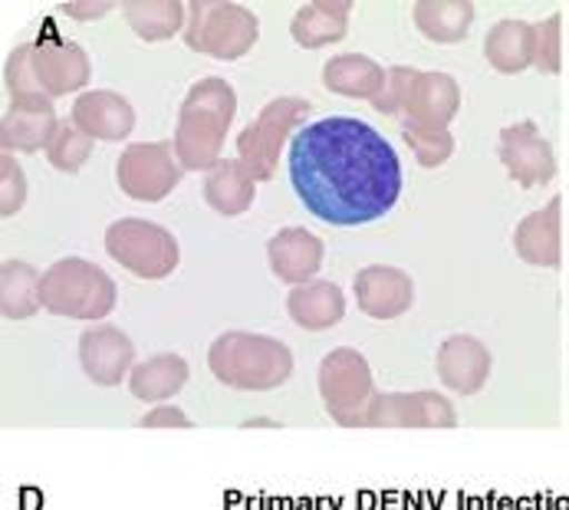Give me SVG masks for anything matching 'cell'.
Here are the masks:
<instances>
[{"label":"cell","mask_w":569,"mask_h":510,"mask_svg":"<svg viewBox=\"0 0 569 510\" xmlns=\"http://www.w3.org/2000/svg\"><path fill=\"white\" fill-rule=\"evenodd\" d=\"M290 181L310 214L332 228H356L389 214L402 194V162L369 122L329 116L290 142Z\"/></svg>","instance_id":"obj_1"},{"label":"cell","mask_w":569,"mask_h":510,"mask_svg":"<svg viewBox=\"0 0 569 510\" xmlns=\"http://www.w3.org/2000/svg\"><path fill=\"white\" fill-rule=\"evenodd\" d=\"M238 112L234 86L221 77H204L188 89L174 126V159L184 171H211L221 162L228 129Z\"/></svg>","instance_id":"obj_2"},{"label":"cell","mask_w":569,"mask_h":510,"mask_svg":"<svg viewBox=\"0 0 569 510\" xmlns=\"http://www.w3.org/2000/svg\"><path fill=\"white\" fill-rule=\"evenodd\" d=\"M214 379L241 392H270L293 376V352L273 337L228 330L208 349Z\"/></svg>","instance_id":"obj_3"},{"label":"cell","mask_w":569,"mask_h":510,"mask_svg":"<svg viewBox=\"0 0 569 510\" xmlns=\"http://www.w3.org/2000/svg\"><path fill=\"white\" fill-rule=\"evenodd\" d=\"M116 283L112 277L96 267L92 260L67 257L57 260L40 283V303L53 317L67 320H106L116 310Z\"/></svg>","instance_id":"obj_4"},{"label":"cell","mask_w":569,"mask_h":510,"mask_svg":"<svg viewBox=\"0 0 569 510\" xmlns=\"http://www.w3.org/2000/svg\"><path fill=\"white\" fill-rule=\"evenodd\" d=\"M260 40V20L244 3L228 0H194L188 3L184 43L211 60H241Z\"/></svg>","instance_id":"obj_5"},{"label":"cell","mask_w":569,"mask_h":510,"mask_svg":"<svg viewBox=\"0 0 569 510\" xmlns=\"http://www.w3.org/2000/svg\"><path fill=\"white\" fill-rule=\"evenodd\" d=\"M313 112V102L297 96L270 99L257 119L238 136V162L244 166L253 181H270L277 174V162L287 142L303 129L307 116Z\"/></svg>","instance_id":"obj_6"},{"label":"cell","mask_w":569,"mask_h":510,"mask_svg":"<svg viewBox=\"0 0 569 510\" xmlns=\"http://www.w3.org/2000/svg\"><path fill=\"white\" fill-rule=\"evenodd\" d=\"M106 254L142 280H164L178 267L174 234L146 218H122L106 228Z\"/></svg>","instance_id":"obj_7"},{"label":"cell","mask_w":569,"mask_h":510,"mask_svg":"<svg viewBox=\"0 0 569 510\" xmlns=\"http://www.w3.org/2000/svg\"><path fill=\"white\" fill-rule=\"evenodd\" d=\"M320 396L332 422L362 428V416L376 396V379L366 356L352 346H339L320 362Z\"/></svg>","instance_id":"obj_8"},{"label":"cell","mask_w":569,"mask_h":510,"mask_svg":"<svg viewBox=\"0 0 569 510\" xmlns=\"http://www.w3.org/2000/svg\"><path fill=\"white\" fill-rule=\"evenodd\" d=\"M184 169L174 159V146L171 142H132L126 146V152L119 156L116 166V181L122 188V194H129L132 201L142 204H159L164 201Z\"/></svg>","instance_id":"obj_9"},{"label":"cell","mask_w":569,"mask_h":510,"mask_svg":"<svg viewBox=\"0 0 569 510\" xmlns=\"http://www.w3.org/2000/svg\"><path fill=\"white\" fill-rule=\"evenodd\" d=\"M362 428H458V412L441 392H376Z\"/></svg>","instance_id":"obj_10"},{"label":"cell","mask_w":569,"mask_h":510,"mask_svg":"<svg viewBox=\"0 0 569 510\" xmlns=\"http://www.w3.org/2000/svg\"><path fill=\"white\" fill-rule=\"evenodd\" d=\"M57 109L53 99L40 96V92H23V96H10V106L0 119V149L7 156L20 152V156H33V152H47V146L57 136Z\"/></svg>","instance_id":"obj_11"},{"label":"cell","mask_w":569,"mask_h":510,"mask_svg":"<svg viewBox=\"0 0 569 510\" xmlns=\"http://www.w3.org/2000/svg\"><path fill=\"white\" fill-rule=\"evenodd\" d=\"M497 156L503 162L507 174L520 184V188H540L550 184L557 174V156L553 146L540 136L537 122L523 119L513 126L500 129V146Z\"/></svg>","instance_id":"obj_12"},{"label":"cell","mask_w":569,"mask_h":510,"mask_svg":"<svg viewBox=\"0 0 569 510\" xmlns=\"http://www.w3.org/2000/svg\"><path fill=\"white\" fill-rule=\"evenodd\" d=\"M33 83L37 92H43L47 99H60L67 92H77L89 86V57L80 43H67V40H40L33 43Z\"/></svg>","instance_id":"obj_13"},{"label":"cell","mask_w":569,"mask_h":510,"mask_svg":"<svg viewBox=\"0 0 569 510\" xmlns=\"http://www.w3.org/2000/svg\"><path fill=\"white\" fill-rule=\"evenodd\" d=\"M80 362L89 382L119 386L136 369V346L119 327H92L80 337Z\"/></svg>","instance_id":"obj_14"},{"label":"cell","mask_w":569,"mask_h":510,"mask_svg":"<svg viewBox=\"0 0 569 510\" xmlns=\"http://www.w3.org/2000/svg\"><path fill=\"white\" fill-rule=\"evenodd\" d=\"M352 290H356L359 310L372 320H399L415 303L411 277L406 270L386 267V263H372V267L359 270Z\"/></svg>","instance_id":"obj_15"},{"label":"cell","mask_w":569,"mask_h":510,"mask_svg":"<svg viewBox=\"0 0 569 510\" xmlns=\"http://www.w3.org/2000/svg\"><path fill=\"white\" fill-rule=\"evenodd\" d=\"M461 112V86L448 73H418L408 89L402 122L418 129H448Z\"/></svg>","instance_id":"obj_16"},{"label":"cell","mask_w":569,"mask_h":510,"mask_svg":"<svg viewBox=\"0 0 569 510\" xmlns=\"http://www.w3.org/2000/svg\"><path fill=\"white\" fill-rule=\"evenodd\" d=\"M73 122L92 142H122L136 129V109L119 92L86 89L73 102Z\"/></svg>","instance_id":"obj_17"},{"label":"cell","mask_w":569,"mask_h":510,"mask_svg":"<svg viewBox=\"0 0 569 510\" xmlns=\"http://www.w3.org/2000/svg\"><path fill=\"white\" fill-rule=\"evenodd\" d=\"M323 241L307 228H283L267 241V260L277 280L290 287L313 283L323 267Z\"/></svg>","instance_id":"obj_18"},{"label":"cell","mask_w":569,"mask_h":510,"mask_svg":"<svg viewBox=\"0 0 569 510\" xmlns=\"http://www.w3.org/2000/svg\"><path fill=\"white\" fill-rule=\"evenodd\" d=\"M438 379L458 396H478L490 379L488 346L475 337H448L435 359Z\"/></svg>","instance_id":"obj_19"},{"label":"cell","mask_w":569,"mask_h":510,"mask_svg":"<svg viewBox=\"0 0 569 510\" xmlns=\"http://www.w3.org/2000/svg\"><path fill=\"white\" fill-rule=\"evenodd\" d=\"M563 198H550L540 211H530L513 231V251L523 263L533 267H560L563 248V221H560Z\"/></svg>","instance_id":"obj_20"},{"label":"cell","mask_w":569,"mask_h":510,"mask_svg":"<svg viewBox=\"0 0 569 510\" xmlns=\"http://www.w3.org/2000/svg\"><path fill=\"white\" fill-rule=\"evenodd\" d=\"M287 313L300 330L323 333L332 330L346 317V297L336 283L329 280H313L303 287H293L287 297Z\"/></svg>","instance_id":"obj_21"},{"label":"cell","mask_w":569,"mask_h":510,"mask_svg":"<svg viewBox=\"0 0 569 510\" xmlns=\"http://www.w3.org/2000/svg\"><path fill=\"white\" fill-rule=\"evenodd\" d=\"M349 0H313L303 3L290 20V37L303 50H320L329 43H339L349 30Z\"/></svg>","instance_id":"obj_22"},{"label":"cell","mask_w":569,"mask_h":510,"mask_svg":"<svg viewBox=\"0 0 569 510\" xmlns=\"http://www.w3.org/2000/svg\"><path fill=\"white\" fill-rule=\"evenodd\" d=\"M323 86L346 99L376 102L386 89V70L366 53H339V57L326 60Z\"/></svg>","instance_id":"obj_23"},{"label":"cell","mask_w":569,"mask_h":510,"mask_svg":"<svg viewBox=\"0 0 569 510\" xmlns=\"http://www.w3.org/2000/svg\"><path fill=\"white\" fill-rule=\"evenodd\" d=\"M485 57L488 63L503 73L517 77L533 67V23L527 20H500L485 37Z\"/></svg>","instance_id":"obj_24"},{"label":"cell","mask_w":569,"mask_h":510,"mask_svg":"<svg viewBox=\"0 0 569 510\" xmlns=\"http://www.w3.org/2000/svg\"><path fill=\"white\" fill-rule=\"evenodd\" d=\"M191 379L188 362L178 352H159L146 362H139L129 376V389L139 402H164L171 396H178L184 389V382Z\"/></svg>","instance_id":"obj_25"},{"label":"cell","mask_w":569,"mask_h":510,"mask_svg":"<svg viewBox=\"0 0 569 510\" xmlns=\"http://www.w3.org/2000/svg\"><path fill=\"white\" fill-rule=\"evenodd\" d=\"M253 198H257V181L247 174L238 159H221L204 174V201L224 218L250 211Z\"/></svg>","instance_id":"obj_26"},{"label":"cell","mask_w":569,"mask_h":510,"mask_svg":"<svg viewBox=\"0 0 569 510\" xmlns=\"http://www.w3.org/2000/svg\"><path fill=\"white\" fill-rule=\"evenodd\" d=\"M415 27L431 43H461L475 23V3L468 0H418L415 7Z\"/></svg>","instance_id":"obj_27"},{"label":"cell","mask_w":569,"mask_h":510,"mask_svg":"<svg viewBox=\"0 0 569 510\" xmlns=\"http://www.w3.org/2000/svg\"><path fill=\"white\" fill-rule=\"evenodd\" d=\"M43 277L27 260H3L0 267V313L7 320H30L40 303Z\"/></svg>","instance_id":"obj_28"},{"label":"cell","mask_w":569,"mask_h":510,"mask_svg":"<svg viewBox=\"0 0 569 510\" xmlns=\"http://www.w3.org/2000/svg\"><path fill=\"white\" fill-rule=\"evenodd\" d=\"M122 10H126V23L146 43L171 40L188 23V3L178 0H129Z\"/></svg>","instance_id":"obj_29"},{"label":"cell","mask_w":569,"mask_h":510,"mask_svg":"<svg viewBox=\"0 0 569 510\" xmlns=\"http://www.w3.org/2000/svg\"><path fill=\"white\" fill-rule=\"evenodd\" d=\"M92 156V139L77 129L73 119H60L57 126V136L53 142L47 146V159L57 171H67V174H77L86 166V159Z\"/></svg>","instance_id":"obj_30"},{"label":"cell","mask_w":569,"mask_h":510,"mask_svg":"<svg viewBox=\"0 0 569 510\" xmlns=\"http://www.w3.org/2000/svg\"><path fill=\"white\" fill-rule=\"evenodd\" d=\"M402 139L408 142V149L415 152L421 169H438L455 152V136L448 129H418V126L402 122Z\"/></svg>","instance_id":"obj_31"},{"label":"cell","mask_w":569,"mask_h":510,"mask_svg":"<svg viewBox=\"0 0 569 510\" xmlns=\"http://www.w3.org/2000/svg\"><path fill=\"white\" fill-rule=\"evenodd\" d=\"M560 13H550L547 20L533 23V70L543 77H557L563 70L560 57Z\"/></svg>","instance_id":"obj_32"},{"label":"cell","mask_w":569,"mask_h":510,"mask_svg":"<svg viewBox=\"0 0 569 510\" xmlns=\"http://www.w3.org/2000/svg\"><path fill=\"white\" fill-rule=\"evenodd\" d=\"M418 73H421V70H411V67H392V70H386V89H382V96L372 102L376 112H382V116H402V112H406L408 89H411Z\"/></svg>","instance_id":"obj_33"},{"label":"cell","mask_w":569,"mask_h":510,"mask_svg":"<svg viewBox=\"0 0 569 510\" xmlns=\"http://www.w3.org/2000/svg\"><path fill=\"white\" fill-rule=\"evenodd\" d=\"M23 198H27V178L23 169L13 162V156L3 152L0 159V214L10 218L23 208Z\"/></svg>","instance_id":"obj_34"},{"label":"cell","mask_w":569,"mask_h":510,"mask_svg":"<svg viewBox=\"0 0 569 510\" xmlns=\"http://www.w3.org/2000/svg\"><path fill=\"white\" fill-rule=\"evenodd\" d=\"M33 43H20L7 63H3V83L10 89V96H23V92H37V83H33ZM43 96V92H40Z\"/></svg>","instance_id":"obj_35"},{"label":"cell","mask_w":569,"mask_h":510,"mask_svg":"<svg viewBox=\"0 0 569 510\" xmlns=\"http://www.w3.org/2000/svg\"><path fill=\"white\" fill-rule=\"evenodd\" d=\"M142 428H191V419L178 406H156L149 416L139 419Z\"/></svg>","instance_id":"obj_36"},{"label":"cell","mask_w":569,"mask_h":510,"mask_svg":"<svg viewBox=\"0 0 569 510\" xmlns=\"http://www.w3.org/2000/svg\"><path fill=\"white\" fill-rule=\"evenodd\" d=\"M60 10L73 20H96L106 10H112V3H60Z\"/></svg>","instance_id":"obj_37"}]
</instances>
